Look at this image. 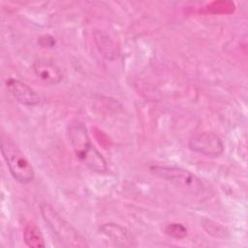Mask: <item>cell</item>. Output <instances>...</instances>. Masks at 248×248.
I'll return each mask as SVG.
<instances>
[{"label": "cell", "mask_w": 248, "mask_h": 248, "mask_svg": "<svg viewBox=\"0 0 248 248\" xmlns=\"http://www.w3.org/2000/svg\"><path fill=\"white\" fill-rule=\"evenodd\" d=\"M23 240L28 247H45V239L40 228L34 222H28L23 230Z\"/></svg>", "instance_id": "obj_9"}, {"label": "cell", "mask_w": 248, "mask_h": 248, "mask_svg": "<svg viewBox=\"0 0 248 248\" xmlns=\"http://www.w3.org/2000/svg\"><path fill=\"white\" fill-rule=\"evenodd\" d=\"M35 76L48 85H56L63 79L61 69L53 62L46 59H38L32 65Z\"/></svg>", "instance_id": "obj_7"}, {"label": "cell", "mask_w": 248, "mask_h": 248, "mask_svg": "<svg viewBox=\"0 0 248 248\" xmlns=\"http://www.w3.org/2000/svg\"><path fill=\"white\" fill-rule=\"evenodd\" d=\"M165 233L170 237L181 239L187 235V229L178 223H170L165 227Z\"/></svg>", "instance_id": "obj_11"}, {"label": "cell", "mask_w": 248, "mask_h": 248, "mask_svg": "<svg viewBox=\"0 0 248 248\" xmlns=\"http://www.w3.org/2000/svg\"><path fill=\"white\" fill-rule=\"evenodd\" d=\"M6 87L14 98L20 104L28 107L39 105L41 99L36 91L29 85L17 78H9L6 81Z\"/></svg>", "instance_id": "obj_6"}, {"label": "cell", "mask_w": 248, "mask_h": 248, "mask_svg": "<svg viewBox=\"0 0 248 248\" xmlns=\"http://www.w3.org/2000/svg\"><path fill=\"white\" fill-rule=\"evenodd\" d=\"M1 152L12 176L21 184L34 179V169L23 152L9 137H1Z\"/></svg>", "instance_id": "obj_3"}, {"label": "cell", "mask_w": 248, "mask_h": 248, "mask_svg": "<svg viewBox=\"0 0 248 248\" xmlns=\"http://www.w3.org/2000/svg\"><path fill=\"white\" fill-rule=\"evenodd\" d=\"M67 135L77 158L95 172L108 171V163L101 152L92 143L85 124L79 120L69 123Z\"/></svg>", "instance_id": "obj_1"}, {"label": "cell", "mask_w": 248, "mask_h": 248, "mask_svg": "<svg viewBox=\"0 0 248 248\" xmlns=\"http://www.w3.org/2000/svg\"><path fill=\"white\" fill-rule=\"evenodd\" d=\"M95 42L96 45L100 50V52L103 53L104 56H106L108 59H113L117 56L116 46L112 40L104 32L96 31L94 33Z\"/></svg>", "instance_id": "obj_10"}, {"label": "cell", "mask_w": 248, "mask_h": 248, "mask_svg": "<svg viewBox=\"0 0 248 248\" xmlns=\"http://www.w3.org/2000/svg\"><path fill=\"white\" fill-rule=\"evenodd\" d=\"M149 169L156 176L186 193L199 194L203 190V184L201 179L185 169L167 165H152Z\"/></svg>", "instance_id": "obj_4"}, {"label": "cell", "mask_w": 248, "mask_h": 248, "mask_svg": "<svg viewBox=\"0 0 248 248\" xmlns=\"http://www.w3.org/2000/svg\"><path fill=\"white\" fill-rule=\"evenodd\" d=\"M100 232L108 237L115 246L131 247L136 246V240L133 234L124 227L114 224L107 223L100 227Z\"/></svg>", "instance_id": "obj_8"}, {"label": "cell", "mask_w": 248, "mask_h": 248, "mask_svg": "<svg viewBox=\"0 0 248 248\" xmlns=\"http://www.w3.org/2000/svg\"><path fill=\"white\" fill-rule=\"evenodd\" d=\"M188 145L192 151L207 157H218L224 152L222 140L212 132H201L193 135Z\"/></svg>", "instance_id": "obj_5"}, {"label": "cell", "mask_w": 248, "mask_h": 248, "mask_svg": "<svg viewBox=\"0 0 248 248\" xmlns=\"http://www.w3.org/2000/svg\"><path fill=\"white\" fill-rule=\"evenodd\" d=\"M40 211L43 219L62 246L69 248L88 247L86 238L67 222L48 202H43L40 204Z\"/></svg>", "instance_id": "obj_2"}]
</instances>
